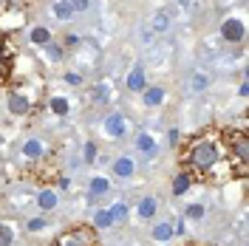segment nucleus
Here are the masks:
<instances>
[{
	"mask_svg": "<svg viewBox=\"0 0 249 246\" xmlns=\"http://www.w3.org/2000/svg\"><path fill=\"white\" fill-rule=\"evenodd\" d=\"M218 161H221V147H218V139L215 136H196L190 144H187L184 150V164L190 170H196V173H213L218 167Z\"/></svg>",
	"mask_w": 249,
	"mask_h": 246,
	"instance_id": "f257e3e1",
	"label": "nucleus"
},
{
	"mask_svg": "<svg viewBox=\"0 0 249 246\" xmlns=\"http://www.w3.org/2000/svg\"><path fill=\"white\" fill-rule=\"evenodd\" d=\"M224 144L230 150V158L235 161V167L230 173L238 176V178H244L247 176V164H249V136L244 130H227L224 133Z\"/></svg>",
	"mask_w": 249,
	"mask_h": 246,
	"instance_id": "f03ea898",
	"label": "nucleus"
},
{
	"mask_svg": "<svg viewBox=\"0 0 249 246\" xmlns=\"http://www.w3.org/2000/svg\"><path fill=\"white\" fill-rule=\"evenodd\" d=\"M54 246H99V238H96V229L88 227V224H79V227H71L62 235H57Z\"/></svg>",
	"mask_w": 249,
	"mask_h": 246,
	"instance_id": "7ed1b4c3",
	"label": "nucleus"
},
{
	"mask_svg": "<svg viewBox=\"0 0 249 246\" xmlns=\"http://www.w3.org/2000/svg\"><path fill=\"white\" fill-rule=\"evenodd\" d=\"M221 34H224V40H230V43H241L244 37H247V29H244V23L241 20H224V26H221Z\"/></svg>",
	"mask_w": 249,
	"mask_h": 246,
	"instance_id": "20e7f679",
	"label": "nucleus"
},
{
	"mask_svg": "<svg viewBox=\"0 0 249 246\" xmlns=\"http://www.w3.org/2000/svg\"><path fill=\"white\" fill-rule=\"evenodd\" d=\"M105 130H108L110 139H122L127 133V122H124L122 113H108V119H105Z\"/></svg>",
	"mask_w": 249,
	"mask_h": 246,
	"instance_id": "39448f33",
	"label": "nucleus"
},
{
	"mask_svg": "<svg viewBox=\"0 0 249 246\" xmlns=\"http://www.w3.org/2000/svg\"><path fill=\"white\" fill-rule=\"evenodd\" d=\"M29 110H31V102H29L26 93H17V91L9 93V113H15V116H26Z\"/></svg>",
	"mask_w": 249,
	"mask_h": 246,
	"instance_id": "423d86ee",
	"label": "nucleus"
},
{
	"mask_svg": "<svg viewBox=\"0 0 249 246\" xmlns=\"http://www.w3.org/2000/svg\"><path fill=\"white\" fill-rule=\"evenodd\" d=\"M43 156H46V144H43L40 139L31 136V139L23 141V158H29V161H40Z\"/></svg>",
	"mask_w": 249,
	"mask_h": 246,
	"instance_id": "0eeeda50",
	"label": "nucleus"
},
{
	"mask_svg": "<svg viewBox=\"0 0 249 246\" xmlns=\"http://www.w3.org/2000/svg\"><path fill=\"white\" fill-rule=\"evenodd\" d=\"M142 99H144V105H147V108H159V105L164 102V88H159V85L144 88V91H142Z\"/></svg>",
	"mask_w": 249,
	"mask_h": 246,
	"instance_id": "6e6552de",
	"label": "nucleus"
},
{
	"mask_svg": "<svg viewBox=\"0 0 249 246\" xmlns=\"http://www.w3.org/2000/svg\"><path fill=\"white\" fill-rule=\"evenodd\" d=\"M156 210H159V201H156L153 195H147V198L139 201V207H136V215L144 218V221H150V218L156 215Z\"/></svg>",
	"mask_w": 249,
	"mask_h": 246,
	"instance_id": "1a4fd4ad",
	"label": "nucleus"
},
{
	"mask_svg": "<svg viewBox=\"0 0 249 246\" xmlns=\"http://www.w3.org/2000/svg\"><path fill=\"white\" fill-rule=\"evenodd\" d=\"M127 91H144V68L136 65V68H130V74H127Z\"/></svg>",
	"mask_w": 249,
	"mask_h": 246,
	"instance_id": "9d476101",
	"label": "nucleus"
},
{
	"mask_svg": "<svg viewBox=\"0 0 249 246\" xmlns=\"http://www.w3.org/2000/svg\"><path fill=\"white\" fill-rule=\"evenodd\" d=\"M133 158H127V156H119L116 161H113V173L119 176V178H130L133 176Z\"/></svg>",
	"mask_w": 249,
	"mask_h": 246,
	"instance_id": "9b49d317",
	"label": "nucleus"
},
{
	"mask_svg": "<svg viewBox=\"0 0 249 246\" xmlns=\"http://www.w3.org/2000/svg\"><path fill=\"white\" fill-rule=\"evenodd\" d=\"M37 207H40L43 212H51V210L57 207V193H54V190H40V195H37Z\"/></svg>",
	"mask_w": 249,
	"mask_h": 246,
	"instance_id": "f8f14e48",
	"label": "nucleus"
},
{
	"mask_svg": "<svg viewBox=\"0 0 249 246\" xmlns=\"http://www.w3.org/2000/svg\"><path fill=\"white\" fill-rule=\"evenodd\" d=\"M48 108H51V113H57V116H68L71 113V102L65 96H51L48 99Z\"/></svg>",
	"mask_w": 249,
	"mask_h": 246,
	"instance_id": "ddd939ff",
	"label": "nucleus"
},
{
	"mask_svg": "<svg viewBox=\"0 0 249 246\" xmlns=\"http://www.w3.org/2000/svg\"><path fill=\"white\" fill-rule=\"evenodd\" d=\"M190 184H193V176L190 173H178L176 178H173V195H184L187 190H190Z\"/></svg>",
	"mask_w": 249,
	"mask_h": 246,
	"instance_id": "4468645a",
	"label": "nucleus"
},
{
	"mask_svg": "<svg viewBox=\"0 0 249 246\" xmlns=\"http://www.w3.org/2000/svg\"><path fill=\"white\" fill-rule=\"evenodd\" d=\"M173 235H176L173 232V224H156L153 227V241H159V244H167Z\"/></svg>",
	"mask_w": 249,
	"mask_h": 246,
	"instance_id": "2eb2a0df",
	"label": "nucleus"
},
{
	"mask_svg": "<svg viewBox=\"0 0 249 246\" xmlns=\"http://www.w3.org/2000/svg\"><path fill=\"white\" fill-rule=\"evenodd\" d=\"M9 74H12V57L6 54V48H3V43H0V85L9 79Z\"/></svg>",
	"mask_w": 249,
	"mask_h": 246,
	"instance_id": "dca6fc26",
	"label": "nucleus"
},
{
	"mask_svg": "<svg viewBox=\"0 0 249 246\" xmlns=\"http://www.w3.org/2000/svg\"><path fill=\"white\" fill-rule=\"evenodd\" d=\"M108 227H113L110 212L108 210H96V212H93V229H108Z\"/></svg>",
	"mask_w": 249,
	"mask_h": 246,
	"instance_id": "f3484780",
	"label": "nucleus"
},
{
	"mask_svg": "<svg viewBox=\"0 0 249 246\" xmlns=\"http://www.w3.org/2000/svg\"><path fill=\"white\" fill-rule=\"evenodd\" d=\"M31 43H34V46H48V43H51V31H48L46 26L31 29Z\"/></svg>",
	"mask_w": 249,
	"mask_h": 246,
	"instance_id": "a211bd4d",
	"label": "nucleus"
},
{
	"mask_svg": "<svg viewBox=\"0 0 249 246\" xmlns=\"http://www.w3.org/2000/svg\"><path fill=\"white\" fill-rule=\"evenodd\" d=\"M108 190H110V181L105 176H93L91 178V195H105Z\"/></svg>",
	"mask_w": 249,
	"mask_h": 246,
	"instance_id": "6ab92c4d",
	"label": "nucleus"
},
{
	"mask_svg": "<svg viewBox=\"0 0 249 246\" xmlns=\"http://www.w3.org/2000/svg\"><path fill=\"white\" fill-rule=\"evenodd\" d=\"M71 15H74V12H71V3H68V0H57V3H54V17H57V20H71Z\"/></svg>",
	"mask_w": 249,
	"mask_h": 246,
	"instance_id": "aec40b11",
	"label": "nucleus"
},
{
	"mask_svg": "<svg viewBox=\"0 0 249 246\" xmlns=\"http://www.w3.org/2000/svg\"><path fill=\"white\" fill-rule=\"evenodd\" d=\"M136 147H139L142 153H153L156 150V141L150 133H139V139H136Z\"/></svg>",
	"mask_w": 249,
	"mask_h": 246,
	"instance_id": "412c9836",
	"label": "nucleus"
},
{
	"mask_svg": "<svg viewBox=\"0 0 249 246\" xmlns=\"http://www.w3.org/2000/svg\"><path fill=\"white\" fill-rule=\"evenodd\" d=\"M12 244H15V229L0 221V246H12Z\"/></svg>",
	"mask_w": 249,
	"mask_h": 246,
	"instance_id": "4be33fe9",
	"label": "nucleus"
},
{
	"mask_svg": "<svg viewBox=\"0 0 249 246\" xmlns=\"http://www.w3.org/2000/svg\"><path fill=\"white\" fill-rule=\"evenodd\" d=\"M108 212H110L113 221H124V218H127V207H124V204H113Z\"/></svg>",
	"mask_w": 249,
	"mask_h": 246,
	"instance_id": "5701e85b",
	"label": "nucleus"
},
{
	"mask_svg": "<svg viewBox=\"0 0 249 246\" xmlns=\"http://www.w3.org/2000/svg\"><path fill=\"white\" fill-rule=\"evenodd\" d=\"M108 99H110L108 85H96V88H93V102H108Z\"/></svg>",
	"mask_w": 249,
	"mask_h": 246,
	"instance_id": "b1692460",
	"label": "nucleus"
},
{
	"mask_svg": "<svg viewBox=\"0 0 249 246\" xmlns=\"http://www.w3.org/2000/svg\"><path fill=\"white\" fill-rule=\"evenodd\" d=\"M153 26H156V29H159V31H164V29H167V26H170V17L164 15V12H159V15L153 17Z\"/></svg>",
	"mask_w": 249,
	"mask_h": 246,
	"instance_id": "393cba45",
	"label": "nucleus"
},
{
	"mask_svg": "<svg viewBox=\"0 0 249 246\" xmlns=\"http://www.w3.org/2000/svg\"><path fill=\"white\" fill-rule=\"evenodd\" d=\"M187 218H193V221L204 218V207H201V204H193V207H187Z\"/></svg>",
	"mask_w": 249,
	"mask_h": 246,
	"instance_id": "a878e982",
	"label": "nucleus"
},
{
	"mask_svg": "<svg viewBox=\"0 0 249 246\" xmlns=\"http://www.w3.org/2000/svg\"><path fill=\"white\" fill-rule=\"evenodd\" d=\"M96 153H99V150H96V144H93V141H88V144H85V150H82L85 161H96Z\"/></svg>",
	"mask_w": 249,
	"mask_h": 246,
	"instance_id": "bb28decb",
	"label": "nucleus"
},
{
	"mask_svg": "<svg viewBox=\"0 0 249 246\" xmlns=\"http://www.w3.org/2000/svg\"><path fill=\"white\" fill-rule=\"evenodd\" d=\"M207 85H210V79L204 77V74H196V79H193V88H196V91H204Z\"/></svg>",
	"mask_w": 249,
	"mask_h": 246,
	"instance_id": "cd10ccee",
	"label": "nucleus"
},
{
	"mask_svg": "<svg viewBox=\"0 0 249 246\" xmlns=\"http://www.w3.org/2000/svg\"><path fill=\"white\" fill-rule=\"evenodd\" d=\"M43 227H46V221H43V218H31V221H29V232H40Z\"/></svg>",
	"mask_w": 249,
	"mask_h": 246,
	"instance_id": "c85d7f7f",
	"label": "nucleus"
},
{
	"mask_svg": "<svg viewBox=\"0 0 249 246\" xmlns=\"http://www.w3.org/2000/svg\"><path fill=\"white\" fill-rule=\"evenodd\" d=\"M71 3V12H85L88 9V0H68Z\"/></svg>",
	"mask_w": 249,
	"mask_h": 246,
	"instance_id": "c756f323",
	"label": "nucleus"
},
{
	"mask_svg": "<svg viewBox=\"0 0 249 246\" xmlns=\"http://www.w3.org/2000/svg\"><path fill=\"white\" fill-rule=\"evenodd\" d=\"M48 57H51V60H60V57H62V48L54 46V43H48Z\"/></svg>",
	"mask_w": 249,
	"mask_h": 246,
	"instance_id": "7c9ffc66",
	"label": "nucleus"
},
{
	"mask_svg": "<svg viewBox=\"0 0 249 246\" xmlns=\"http://www.w3.org/2000/svg\"><path fill=\"white\" fill-rule=\"evenodd\" d=\"M77 43H79L77 34H65V40H62V46H65V48H74Z\"/></svg>",
	"mask_w": 249,
	"mask_h": 246,
	"instance_id": "2f4dec72",
	"label": "nucleus"
},
{
	"mask_svg": "<svg viewBox=\"0 0 249 246\" xmlns=\"http://www.w3.org/2000/svg\"><path fill=\"white\" fill-rule=\"evenodd\" d=\"M65 82H68V85H79L82 77H79V74H65Z\"/></svg>",
	"mask_w": 249,
	"mask_h": 246,
	"instance_id": "473e14b6",
	"label": "nucleus"
},
{
	"mask_svg": "<svg viewBox=\"0 0 249 246\" xmlns=\"http://www.w3.org/2000/svg\"><path fill=\"white\" fill-rule=\"evenodd\" d=\"M170 144H178V130H170Z\"/></svg>",
	"mask_w": 249,
	"mask_h": 246,
	"instance_id": "72a5a7b5",
	"label": "nucleus"
}]
</instances>
